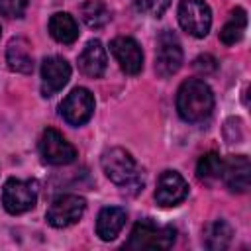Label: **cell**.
<instances>
[{
	"label": "cell",
	"instance_id": "cell-8",
	"mask_svg": "<svg viewBox=\"0 0 251 251\" xmlns=\"http://www.w3.org/2000/svg\"><path fill=\"white\" fill-rule=\"evenodd\" d=\"M84 210H86V200L82 196L61 194L51 202L45 218H47V224L53 227H69L82 218Z\"/></svg>",
	"mask_w": 251,
	"mask_h": 251
},
{
	"label": "cell",
	"instance_id": "cell-19",
	"mask_svg": "<svg viewBox=\"0 0 251 251\" xmlns=\"http://www.w3.org/2000/svg\"><path fill=\"white\" fill-rule=\"evenodd\" d=\"M78 10H80L82 22L90 29H102L112 20V14H110L108 6L102 0H86V2L80 4Z\"/></svg>",
	"mask_w": 251,
	"mask_h": 251
},
{
	"label": "cell",
	"instance_id": "cell-3",
	"mask_svg": "<svg viewBox=\"0 0 251 251\" xmlns=\"http://www.w3.org/2000/svg\"><path fill=\"white\" fill-rule=\"evenodd\" d=\"M176 239V231L171 226H157L151 220H141L133 226L126 249H169Z\"/></svg>",
	"mask_w": 251,
	"mask_h": 251
},
{
	"label": "cell",
	"instance_id": "cell-11",
	"mask_svg": "<svg viewBox=\"0 0 251 251\" xmlns=\"http://www.w3.org/2000/svg\"><path fill=\"white\" fill-rule=\"evenodd\" d=\"M110 51L116 57L120 69L126 75H139L143 69V51L133 37H116L110 43Z\"/></svg>",
	"mask_w": 251,
	"mask_h": 251
},
{
	"label": "cell",
	"instance_id": "cell-2",
	"mask_svg": "<svg viewBox=\"0 0 251 251\" xmlns=\"http://www.w3.org/2000/svg\"><path fill=\"white\" fill-rule=\"evenodd\" d=\"M100 165H102L104 175L116 186H122V188H137V186L143 184L141 171H139L135 159L131 157L129 151H126L122 147L106 149L102 153Z\"/></svg>",
	"mask_w": 251,
	"mask_h": 251
},
{
	"label": "cell",
	"instance_id": "cell-13",
	"mask_svg": "<svg viewBox=\"0 0 251 251\" xmlns=\"http://www.w3.org/2000/svg\"><path fill=\"white\" fill-rule=\"evenodd\" d=\"M222 178L231 192H247L251 178V163L245 155H229L222 161Z\"/></svg>",
	"mask_w": 251,
	"mask_h": 251
},
{
	"label": "cell",
	"instance_id": "cell-14",
	"mask_svg": "<svg viewBox=\"0 0 251 251\" xmlns=\"http://www.w3.org/2000/svg\"><path fill=\"white\" fill-rule=\"evenodd\" d=\"M108 67V57H106V49L102 47V43L98 39H90L84 49L78 55V69L80 73H84L86 76L98 78L106 73Z\"/></svg>",
	"mask_w": 251,
	"mask_h": 251
},
{
	"label": "cell",
	"instance_id": "cell-12",
	"mask_svg": "<svg viewBox=\"0 0 251 251\" xmlns=\"http://www.w3.org/2000/svg\"><path fill=\"white\" fill-rule=\"evenodd\" d=\"M71 78V65L57 55L45 57L41 63V92L43 96H53Z\"/></svg>",
	"mask_w": 251,
	"mask_h": 251
},
{
	"label": "cell",
	"instance_id": "cell-4",
	"mask_svg": "<svg viewBox=\"0 0 251 251\" xmlns=\"http://www.w3.org/2000/svg\"><path fill=\"white\" fill-rule=\"evenodd\" d=\"M37 202V182L8 178L2 188V204L8 214H24Z\"/></svg>",
	"mask_w": 251,
	"mask_h": 251
},
{
	"label": "cell",
	"instance_id": "cell-10",
	"mask_svg": "<svg viewBox=\"0 0 251 251\" xmlns=\"http://www.w3.org/2000/svg\"><path fill=\"white\" fill-rule=\"evenodd\" d=\"M188 196V182L184 176L176 171H163L157 182L155 200L161 208H173L178 206Z\"/></svg>",
	"mask_w": 251,
	"mask_h": 251
},
{
	"label": "cell",
	"instance_id": "cell-20",
	"mask_svg": "<svg viewBox=\"0 0 251 251\" xmlns=\"http://www.w3.org/2000/svg\"><path fill=\"white\" fill-rule=\"evenodd\" d=\"M245 27H247V12L243 8H235L229 20L220 29V41L224 45H235L237 41H241Z\"/></svg>",
	"mask_w": 251,
	"mask_h": 251
},
{
	"label": "cell",
	"instance_id": "cell-15",
	"mask_svg": "<svg viewBox=\"0 0 251 251\" xmlns=\"http://www.w3.org/2000/svg\"><path fill=\"white\" fill-rule=\"evenodd\" d=\"M127 214L124 208L118 206H106L98 212L96 218V235L102 241H112L118 237V233L122 231V227L126 226Z\"/></svg>",
	"mask_w": 251,
	"mask_h": 251
},
{
	"label": "cell",
	"instance_id": "cell-16",
	"mask_svg": "<svg viewBox=\"0 0 251 251\" xmlns=\"http://www.w3.org/2000/svg\"><path fill=\"white\" fill-rule=\"evenodd\" d=\"M6 63L12 71L22 73V75H29L33 71V57H31V49L29 43L24 37H14L8 43L6 49Z\"/></svg>",
	"mask_w": 251,
	"mask_h": 251
},
{
	"label": "cell",
	"instance_id": "cell-7",
	"mask_svg": "<svg viewBox=\"0 0 251 251\" xmlns=\"http://www.w3.org/2000/svg\"><path fill=\"white\" fill-rule=\"evenodd\" d=\"M59 112H61L63 120L69 126H75V127L84 126L94 114V96H92V92L88 88H82V86L73 88L67 94V98L61 102Z\"/></svg>",
	"mask_w": 251,
	"mask_h": 251
},
{
	"label": "cell",
	"instance_id": "cell-22",
	"mask_svg": "<svg viewBox=\"0 0 251 251\" xmlns=\"http://www.w3.org/2000/svg\"><path fill=\"white\" fill-rule=\"evenodd\" d=\"M27 0H0V14L8 18H22L25 14Z\"/></svg>",
	"mask_w": 251,
	"mask_h": 251
},
{
	"label": "cell",
	"instance_id": "cell-1",
	"mask_svg": "<svg viewBox=\"0 0 251 251\" xmlns=\"http://www.w3.org/2000/svg\"><path fill=\"white\" fill-rule=\"evenodd\" d=\"M176 110L184 122L200 124L210 118L214 110L212 88L200 78H188L176 92Z\"/></svg>",
	"mask_w": 251,
	"mask_h": 251
},
{
	"label": "cell",
	"instance_id": "cell-21",
	"mask_svg": "<svg viewBox=\"0 0 251 251\" xmlns=\"http://www.w3.org/2000/svg\"><path fill=\"white\" fill-rule=\"evenodd\" d=\"M196 176H198V180H202L206 184H212V182L220 180L222 178V159H220V155L214 153V151L202 155L198 165H196Z\"/></svg>",
	"mask_w": 251,
	"mask_h": 251
},
{
	"label": "cell",
	"instance_id": "cell-18",
	"mask_svg": "<svg viewBox=\"0 0 251 251\" xmlns=\"http://www.w3.org/2000/svg\"><path fill=\"white\" fill-rule=\"evenodd\" d=\"M231 235H233L231 226L224 220H216L204 227V245L208 249L222 251L231 243Z\"/></svg>",
	"mask_w": 251,
	"mask_h": 251
},
{
	"label": "cell",
	"instance_id": "cell-9",
	"mask_svg": "<svg viewBox=\"0 0 251 251\" xmlns=\"http://www.w3.org/2000/svg\"><path fill=\"white\" fill-rule=\"evenodd\" d=\"M39 153H41V159L49 165H55V167H61V165H69L76 159V149L75 145H71L57 129L53 127H47L43 133H41V139H39Z\"/></svg>",
	"mask_w": 251,
	"mask_h": 251
},
{
	"label": "cell",
	"instance_id": "cell-17",
	"mask_svg": "<svg viewBox=\"0 0 251 251\" xmlns=\"http://www.w3.org/2000/svg\"><path fill=\"white\" fill-rule=\"evenodd\" d=\"M49 33L59 43H75L78 39V24L67 12H57L49 18Z\"/></svg>",
	"mask_w": 251,
	"mask_h": 251
},
{
	"label": "cell",
	"instance_id": "cell-25",
	"mask_svg": "<svg viewBox=\"0 0 251 251\" xmlns=\"http://www.w3.org/2000/svg\"><path fill=\"white\" fill-rule=\"evenodd\" d=\"M0 33H2V29H0Z\"/></svg>",
	"mask_w": 251,
	"mask_h": 251
},
{
	"label": "cell",
	"instance_id": "cell-5",
	"mask_svg": "<svg viewBox=\"0 0 251 251\" xmlns=\"http://www.w3.org/2000/svg\"><path fill=\"white\" fill-rule=\"evenodd\" d=\"M178 24L192 37H206L212 25V10L204 0H180Z\"/></svg>",
	"mask_w": 251,
	"mask_h": 251
},
{
	"label": "cell",
	"instance_id": "cell-24",
	"mask_svg": "<svg viewBox=\"0 0 251 251\" xmlns=\"http://www.w3.org/2000/svg\"><path fill=\"white\" fill-rule=\"evenodd\" d=\"M216 67H218V63H216V59H214L212 55H200V57L194 59V69H196L198 73H202V75L214 73Z\"/></svg>",
	"mask_w": 251,
	"mask_h": 251
},
{
	"label": "cell",
	"instance_id": "cell-6",
	"mask_svg": "<svg viewBox=\"0 0 251 251\" xmlns=\"http://www.w3.org/2000/svg\"><path fill=\"white\" fill-rule=\"evenodd\" d=\"M182 65V47L173 31H163L157 37L155 49V73L161 78L173 76Z\"/></svg>",
	"mask_w": 251,
	"mask_h": 251
},
{
	"label": "cell",
	"instance_id": "cell-23",
	"mask_svg": "<svg viewBox=\"0 0 251 251\" xmlns=\"http://www.w3.org/2000/svg\"><path fill=\"white\" fill-rule=\"evenodd\" d=\"M169 6H171V0H143L141 10H147L153 18H161Z\"/></svg>",
	"mask_w": 251,
	"mask_h": 251
}]
</instances>
